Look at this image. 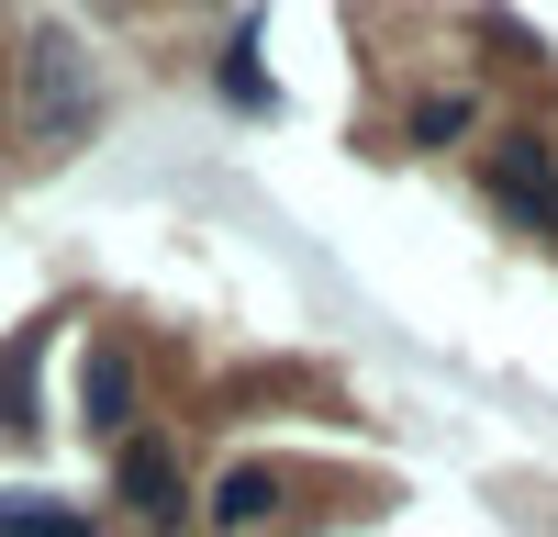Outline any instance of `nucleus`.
Instances as JSON below:
<instances>
[{"instance_id":"obj_6","label":"nucleus","mask_w":558,"mask_h":537,"mask_svg":"<svg viewBox=\"0 0 558 537\" xmlns=\"http://www.w3.org/2000/svg\"><path fill=\"white\" fill-rule=\"evenodd\" d=\"M0 537H89V515L45 504V492H0Z\"/></svg>"},{"instance_id":"obj_4","label":"nucleus","mask_w":558,"mask_h":537,"mask_svg":"<svg viewBox=\"0 0 558 537\" xmlns=\"http://www.w3.org/2000/svg\"><path fill=\"white\" fill-rule=\"evenodd\" d=\"M279 504H291V481H279L268 460H246V470H223V481H213V526H223V537H257Z\"/></svg>"},{"instance_id":"obj_7","label":"nucleus","mask_w":558,"mask_h":537,"mask_svg":"<svg viewBox=\"0 0 558 537\" xmlns=\"http://www.w3.org/2000/svg\"><path fill=\"white\" fill-rule=\"evenodd\" d=\"M0 426H34V347L0 358Z\"/></svg>"},{"instance_id":"obj_9","label":"nucleus","mask_w":558,"mask_h":537,"mask_svg":"<svg viewBox=\"0 0 558 537\" xmlns=\"http://www.w3.org/2000/svg\"><path fill=\"white\" fill-rule=\"evenodd\" d=\"M223 90H235V102H246V112L268 102V79H257V45H235V57H223Z\"/></svg>"},{"instance_id":"obj_5","label":"nucleus","mask_w":558,"mask_h":537,"mask_svg":"<svg viewBox=\"0 0 558 537\" xmlns=\"http://www.w3.org/2000/svg\"><path fill=\"white\" fill-rule=\"evenodd\" d=\"M112 481H123L134 515H179V448L168 437H123V470Z\"/></svg>"},{"instance_id":"obj_2","label":"nucleus","mask_w":558,"mask_h":537,"mask_svg":"<svg viewBox=\"0 0 558 537\" xmlns=\"http://www.w3.org/2000/svg\"><path fill=\"white\" fill-rule=\"evenodd\" d=\"M492 202L514 224H547V236H558V157L536 146V134H502V146H492Z\"/></svg>"},{"instance_id":"obj_1","label":"nucleus","mask_w":558,"mask_h":537,"mask_svg":"<svg viewBox=\"0 0 558 537\" xmlns=\"http://www.w3.org/2000/svg\"><path fill=\"white\" fill-rule=\"evenodd\" d=\"M89 112H101V90H89L78 34H68V23L23 34V134H34V146H78Z\"/></svg>"},{"instance_id":"obj_3","label":"nucleus","mask_w":558,"mask_h":537,"mask_svg":"<svg viewBox=\"0 0 558 537\" xmlns=\"http://www.w3.org/2000/svg\"><path fill=\"white\" fill-rule=\"evenodd\" d=\"M78 415H89V437H134V358L123 347H89V370H78Z\"/></svg>"},{"instance_id":"obj_8","label":"nucleus","mask_w":558,"mask_h":537,"mask_svg":"<svg viewBox=\"0 0 558 537\" xmlns=\"http://www.w3.org/2000/svg\"><path fill=\"white\" fill-rule=\"evenodd\" d=\"M458 123H470V102H458V90H436V102H413V134H425V146H447Z\"/></svg>"}]
</instances>
